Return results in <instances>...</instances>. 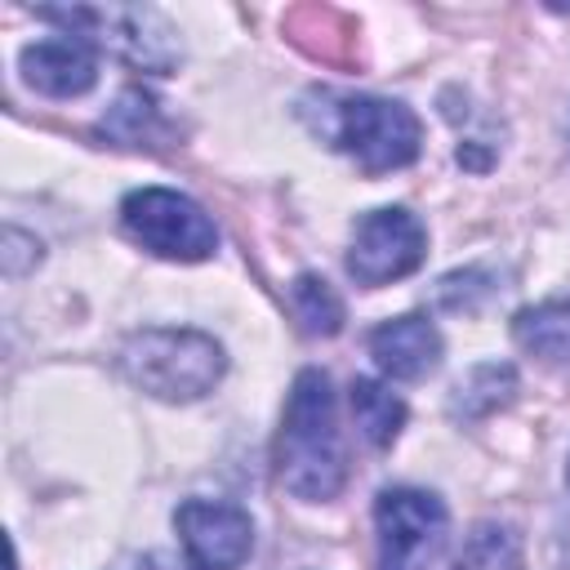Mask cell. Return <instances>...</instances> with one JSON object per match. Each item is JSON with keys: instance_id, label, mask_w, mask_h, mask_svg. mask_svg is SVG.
<instances>
[{"instance_id": "6da1fadb", "label": "cell", "mask_w": 570, "mask_h": 570, "mask_svg": "<svg viewBox=\"0 0 570 570\" xmlns=\"http://www.w3.org/2000/svg\"><path fill=\"white\" fill-rule=\"evenodd\" d=\"M347 459L334 419V392L321 370H303L289 387V405L276 432V476L294 499H334Z\"/></svg>"}, {"instance_id": "52a82bcc", "label": "cell", "mask_w": 570, "mask_h": 570, "mask_svg": "<svg viewBox=\"0 0 570 570\" xmlns=\"http://www.w3.org/2000/svg\"><path fill=\"white\" fill-rule=\"evenodd\" d=\"M40 18L76 27V31L94 36V40L111 45L134 67L165 71L174 62V40H169L174 31L151 9H40Z\"/></svg>"}, {"instance_id": "5b68a950", "label": "cell", "mask_w": 570, "mask_h": 570, "mask_svg": "<svg viewBox=\"0 0 570 570\" xmlns=\"http://www.w3.org/2000/svg\"><path fill=\"white\" fill-rule=\"evenodd\" d=\"M379 570H428L445 548V503L428 490H383L374 503Z\"/></svg>"}, {"instance_id": "2e32d148", "label": "cell", "mask_w": 570, "mask_h": 570, "mask_svg": "<svg viewBox=\"0 0 570 570\" xmlns=\"http://www.w3.org/2000/svg\"><path fill=\"white\" fill-rule=\"evenodd\" d=\"M512 387H517V379H512L508 365H481V370H472L468 383H459L454 410H459V414H485V410H494L499 401H508Z\"/></svg>"}, {"instance_id": "3957f363", "label": "cell", "mask_w": 570, "mask_h": 570, "mask_svg": "<svg viewBox=\"0 0 570 570\" xmlns=\"http://www.w3.org/2000/svg\"><path fill=\"white\" fill-rule=\"evenodd\" d=\"M330 138H334V147L356 156V165L365 174H387V169H405L419 156L423 129H419V116L405 102L338 98L334 120H330Z\"/></svg>"}, {"instance_id": "ba28073f", "label": "cell", "mask_w": 570, "mask_h": 570, "mask_svg": "<svg viewBox=\"0 0 570 570\" xmlns=\"http://www.w3.org/2000/svg\"><path fill=\"white\" fill-rule=\"evenodd\" d=\"M187 570H236L254 548V525L236 503L187 499L174 512Z\"/></svg>"}, {"instance_id": "9c48e42d", "label": "cell", "mask_w": 570, "mask_h": 570, "mask_svg": "<svg viewBox=\"0 0 570 570\" xmlns=\"http://www.w3.org/2000/svg\"><path fill=\"white\" fill-rule=\"evenodd\" d=\"M22 76L49 98H76L98 80V62L80 36H53L22 49Z\"/></svg>"}, {"instance_id": "7c38bea8", "label": "cell", "mask_w": 570, "mask_h": 570, "mask_svg": "<svg viewBox=\"0 0 570 570\" xmlns=\"http://www.w3.org/2000/svg\"><path fill=\"white\" fill-rule=\"evenodd\" d=\"M352 414H356V428L370 445L387 450L396 436H401V423H405V405L396 392H387L383 383L374 379H356L352 383Z\"/></svg>"}, {"instance_id": "8fae6325", "label": "cell", "mask_w": 570, "mask_h": 570, "mask_svg": "<svg viewBox=\"0 0 570 570\" xmlns=\"http://www.w3.org/2000/svg\"><path fill=\"white\" fill-rule=\"evenodd\" d=\"M512 334L517 343L548 361V365H570V303H539V307H525L517 321H512Z\"/></svg>"}, {"instance_id": "4fadbf2b", "label": "cell", "mask_w": 570, "mask_h": 570, "mask_svg": "<svg viewBox=\"0 0 570 570\" xmlns=\"http://www.w3.org/2000/svg\"><path fill=\"white\" fill-rule=\"evenodd\" d=\"M454 570H521V543H517V534L503 530V525H481V530L463 543Z\"/></svg>"}, {"instance_id": "8992f818", "label": "cell", "mask_w": 570, "mask_h": 570, "mask_svg": "<svg viewBox=\"0 0 570 570\" xmlns=\"http://www.w3.org/2000/svg\"><path fill=\"white\" fill-rule=\"evenodd\" d=\"M428 254V236L423 223L405 209H370L356 232H352V249H347V272L361 285H387L410 276Z\"/></svg>"}, {"instance_id": "7a4b0ae2", "label": "cell", "mask_w": 570, "mask_h": 570, "mask_svg": "<svg viewBox=\"0 0 570 570\" xmlns=\"http://www.w3.org/2000/svg\"><path fill=\"white\" fill-rule=\"evenodd\" d=\"M120 365L160 401H196L223 379V347L196 330H142L125 343Z\"/></svg>"}, {"instance_id": "e0dca14e", "label": "cell", "mask_w": 570, "mask_h": 570, "mask_svg": "<svg viewBox=\"0 0 570 570\" xmlns=\"http://www.w3.org/2000/svg\"><path fill=\"white\" fill-rule=\"evenodd\" d=\"M481 298H490V285H485V272H476V267L472 272H454V276H445L436 285V303L445 312H476Z\"/></svg>"}, {"instance_id": "9a60e30c", "label": "cell", "mask_w": 570, "mask_h": 570, "mask_svg": "<svg viewBox=\"0 0 570 570\" xmlns=\"http://www.w3.org/2000/svg\"><path fill=\"white\" fill-rule=\"evenodd\" d=\"M160 125V111L156 102L142 94V89H129L120 94V102L111 107V120H107V134L129 142V147H142V138H151V129Z\"/></svg>"}, {"instance_id": "5bb4252c", "label": "cell", "mask_w": 570, "mask_h": 570, "mask_svg": "<svg viewBox=\"0 0 570 570\" xmlns=\"http://www.w3.org/2000/svg\"><path fill=\"white\" fill-rule=\"evenodd\" d=\"M289 298H294V316L303 321L307 334H334L343 325V303L334 298V289L321 276H298Z\"/></svg>"}, {"instance_id": "277c9868", "label": "cell", "mask_w": 570, "mask_h": 570, "mask_svg": "<svg viewBox=\"0 0 570 570\" xmlns=\"http://www.w3.org/2000/svg\"><path fill=\"white\" fill-rule=\"evenodd\" d=\"M120 218H125V232L160 258L200 263L218 249V232H214L209 214L196 200H187L178 191H165V187L129 191L125 205H120Z\"/></svg>"}, {"instance_id": "ac0fdd59", "label": "cell", "mask_w": 570, "mask_h": 570, "mask_svg": "<svg viewBox=\"0 0 570 570\" xmlns=\"http://www.w3.org/2000/svg\"><path fill=\"white\" fill-rule=\"evenodd\" d=\"M566 481H570V472H566Z\"/></svg>"}, {"instance_id": "30bf717a", "label": "cell", "mask_w": 570, "mask_h": 570, "mask_svg": "<svg viewBox=\"0 0 570 570\" xmlns=\"http://www.w3.org/2000/svg\"><path fill=\"white\" fill-rule=\"evenodd\" d=\"M370 352H374L383 374H392L401 383H414V379H428L436 370L441 334L423 316H396V321H387L370 334Z\"/></svg>"}]
</instances>
